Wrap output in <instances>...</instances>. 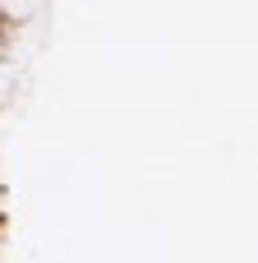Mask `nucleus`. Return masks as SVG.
I'll return each mask as SVG.
<instances>
[]
</instances>
